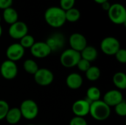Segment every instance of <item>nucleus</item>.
<instances>
[{
  "label": "nucleus",
  "mask_w": 126,
  "mask_h": 125,
  "mask_svg": "<svg viewBox=\"0 0 126 125\" xmlns=\"http://www.w3.org/2000/svg\"><path fill=\"white\" fill-rule=\"evenodd\" d=\"M44 19L47 24L53 28L61 27L66 23L65 11L60 7H50L44 13Z\"/></svg>",
  "instance_id": "1"
},
{
  "label": "nucleus",
  "mask_w": 126,
  "mask_h": 125,
  "mask_svg": "<svg viewBox=\"0 0 126 125\" xmlns=\"http://www.w3.org/2000/svg\"><path fill=\"white\" fill-rule=\"evenodd\" d=\"M89 114L96 121L102 122L108 119L111 115V108L100 99L90 104Z\"/></svg>",
  "instance_id": "2"
},
{
  "label": "nucleus",
  "mask_w": 126,
  "mask_h": 125,
  "mask_svg": "<svg viewBox=\"0 0 126 125\" xmlns=\"http://www.w3.org/2000/svg\"><path fill=\"white\" fill-rule=\"evenodd\" d=\"M18 108L21 111L22 118H24L27 120H33L38 115V105L32 99H24L22 101Z\"/></svg>",
  "instance_id": "3"
},
{
  "label": "nucleus",
  "mask_w": 126,
  "mask_h": 125,
  "mask_svg": "<svg viewBox=\"0 0 126 125\" xmlns=\"http://www.w3.org/2000/svg\"><path fill=\"white\" fill-rule=\"evenodd\" d=\"M108 15L110 21L115 24H125L126 22V10L120 3H114L111 5L108 10Z\"/></svg>",
  "instance_id": "4"
},
{
  "label": "nucleus",
  "mask_w": 126,
  "mask_h": 125,
  "mask_svg": "<svg viewBox=\"0 0 126 125\" xmlns=\"http://www.w3.org/2000/svg\"><path fill=\"white\" fill-rule=\"evenodd\" d=\"M80 59V53L70 48L65 49L60 56L61 65L67 69L75 67Z\"/></svg>",
  "instance_id": "5"
},
{
  "label": "nucleus",
  "mask_w": 126,
  "mask_h": 125,
  "mask_svg": "<svg viewBox=\"0 0 126 125\" xmlns=\"http://www.w3.org/2000/svg\"><path fill=\"white\" fill-rule=\"evenodd\" d=\"M120 48V43L118 39L112 36L106 37L100 43L101 51L109 56H114Z\"/></svg>",
  "instance_id": "6"
},
{
  "label": "nucleus",
  "mask_w": 126,
  "mask_h": 125,
  "mask_svg": "<svg viewBox=\"0 0 126 125\" xmlns=\"http://www.w3.org/2000/svg\"><path fill=\"white\" fill-rule=\"evenodd\" d=\"M33 76L35 83L41 86H48L54 81L52 71L47 68H39Z\"/></svg>",
  "instance_id": "7"
},
{
  "label": "nucleus",
  "mask_w": 126,
  "mask_h": 125,
  "mask_svg": "<svg viewBox=\"0 0 126 125\" xmlns=\"http://www.w3.org/2000/svg\"><path fill=\"white\" fill-rule=\"evenodd\" d=\"M0 74L1 77L7 80H13L18 74V66L16 63L6 60L0 66Z\"/></svg>",
  "instance_id": "8"
},
{
  "label": "nucleus",
  "mask_w": 126,
  "mask_h": 125,
  "mask_svg": "<svg viewBox=\"0 0 126 125\" xmlns=\"http://www.w3.org/2000/svg\"><path fill=\"white\" fill-rule=\"evenodd\" d=\"M8 33L12 38L20 40L24 35L28 34V27L24 21H18L10 25Z\"/></svg>",
  "instance_id": "9"
},
{
  "label": "nucleus",
  "mask_w": 126,
  "mask_h": 125,
  "mask_svg": "<svg viewBox=\"0 0 126 125\" xmlns=\"http://www.w3.org/2000/svg\"><path fill=\"white\" fill-rule=\"evenodd\" d=\"M30 49L32 55L34 57L38 59L45 58L52 53V51L49 46L47 44L46 42L44 41L35 42V43Z\"/></svg>",
  "instance_id": "10"
},
{
  "label": "nucleus",
  "mask_w": 126,
  "mask_h": 125,
  "mask_svg": "<svg viewBox=\"0 0 126 125\" xmlns=\"http://www.w3.org/2000/svg\"><path fill=\"white\" fill-rule=\"evenodd\" d=\"M25 49L21 46L19 43H14L10 44L6 49V57L7 60L17 62L20 60L24 55Z\"/></svg>",
  "instance_id": "11"
},
{
  "label": "nucleus",
  "mask_w": 126,
  "mask_h": 125,
  "mask_svg": "<svg viewBox=\"0 0 126 125\" xmlns=\"http://www.w3.org/2000/svg\"><path fill=\"white\" fill-rule=\"evenodd\" d=\"M90 102L86 99L76 100L72 106V111L75 116L84 118L89 114Z\"/></svg>",
  "instance_id": "12"
},
{
  "label": "nucleus",
  "mask_w": 126,
  "mask_h": 125,
  "mask_svg": "<svg viewBox=\"0 0 126 125\" xmlns=\"http://www.w3.org/2000/svg\"><path fill=\"white\" fill-rule=\"evenodd\" d=\"M69 43L70 49L80 52L87 46V40L83 35L75 32L69 36Z\"/></svg>",
  "instance_id": "13"
},
{
  "label": "nucleus",
  "mask_w": 126,
  "mask_h": 125,
  "mask_svg": "<svg viewBox=\"0 0 126 125\" xmlns=\"http://www.w3.org/2000/svg\"><path fill=\"white\" fill-rule=\"evenodd\" d=\"M65 37L61 33H54L51 35L45 41L52 52H58L63 48L65 45Z\"/></svg>",
  "instance_id": "14"
},
{
  "label": "nucleus",
  "mask_w": 126,
  "mask_h": 125,
  "mask_svg": "<svg viewBox=\"0 0 126 125\" xmlns=\"http://www.w3.org/2000/svg\"><path fill=\"white\" fill-rule=\"evenodd\" d=\"M123 100L124 99L122 92L117 89H112L107 91L104 94L103 99V101L110 108L114 107Z\"/></svg>",
  "instance_id": "15"
},
{
  "label": "nucleus",
  "mask_w": 126,
  "mask_h": 125,
  "mask_svg": "<svg viewBox=\"0 0 126 125\" xmlns=\"http://www.w3.org/2000/svg\"><path fill=\"white\" fill-rule=\"evenodd\" d=\"M83 83L82 76L76 72L69 74L66 78V84L68 88L72 90H77L80 88Z\"/></svg>",
  "instance_id": "16"
},
{
  "label": "nucleus",
  "mask_w": 126,
  "mask_h": 125,
  "mask_svg": "<svg viewBox=\"0 0 126 125\" xmlns=\"http://www.w3.org/2000/svg\"><path fill=\"white\" fill-rule=\"evenodd\" d=\"M21 113L18 108H10L6 116L5 120L6 122L11 125H15L18 124L21 119Z\"/></svg>",
  "instance_id": "17"
},
{
  "label": "nucleus",
  "mask_w": 126,
  "mask_h": 125,
  "mask_svg": "<svg viewBox=\"0 0 126 125\" xmlns=\"http://www.w3.org/2000/svg\"><path fill=\"white\" fill-rule=\"evenodd\" d=\"M80 53L81 58L86 60L90 63L94 61L98 56V52L97 49L92 46H88V45Z\"/></svg>",
  "instance_id": "18"
},
{
  "label": "nucleus",
  "mask_w": 126,
  "mask_h": 125,
  "mask_svg": "<svg viewBox=\"0 0 126 125\" xmlns=\"http://www.w3.org/2000/svg\"><path fill=\"white\" fill-rule=\"evenodd\" d=\"M2 16H3V19L5 21V23L8 24L10 25H11L18 21V14L17 11L12 7H10L4 10Z\"/></svg>",
  "instance_id": "19"
},
{
  "label": "nucleus",
  "mask_w": 126,
  "mask_h": 125,
  "mask_svg": "<svg viewBox=\"0 0 126 125\" xmlns=\"http://www.w3.org/2000/svg\"><path fill=\"white\" fill-rule=\"evenodd\" d=\"M112 82L117 90H125L126 88V74L123 71L116 72L113 75Z\"/></svg>",
  "instance_id": "20"
},
{
  "label": "nucleus",
  "mask_w": 126,
  "mask_h": 125,
  "mask_svg": "<svg viewBox=\"0 0 126 125\" xmlns=\"http://www.w3.org/2000/svg\"><path fill=\"white\" fill-rule=\"evenodd\" d=\"M100 90L96 86H91L86 91V99L91 103L100 99Z\"/></svg>",
  "instance_id": "21"
},
{
  "label": "nucleus",
  "mask_w": 126,
  "mask_h": 125,
  "mask_svg": "<svg viewBox=\"0 0 126 125\" xmlns=\"http://www.w3.org/2000/svg\"><path fill=\"white\" fill-rule=\"evenodd\" d=\"M86 77L88 80L94 82L99 80L101 75V71L100 69L97 66H91L90 68L85 72Z\"/></svg>",
  "instance_id": "22"
},
{
  "label": "nucleus",
  "mask_w": 126,
  "mask_h": 125,
  "mask_svg": "<svg viewBox=\"0 0 126 125\" xmlns=\"http://www.w3.org/2000/svg\"><path fill=\"white\" fill-rule=\"evenodd\" d=\"M23 69L27 73L34 75L35 73L38 70L39 67L38 63L34 60L27 59L23 63Z\"/></svg>",
  "instance_id": "23"
},
{
  "label": "nucleus",
  "mask_w": 126,
  "mask_h": 125,
  "mask_svg": "<svg viewBox=\"0 0 126 125\" xmlns=\"http://www.w3.org/2000/svg\"><path fill=\"white\" fill-rule=\"evenodd\" d=\"M66 21L70 23H74L78 21L80 18V12L77 8L72 7L66 11H65Z\"/></svg>",
  "instance_id": "24"
},
{
  "label": "nucleus",
  "mask_w": 126,
  "mask_h": 125,
  "mask_svg": "<svg viewBox=\"0 0 126 125\" xmlns=\"http://www.w3.org/2000/svg\"><path fill=\"white\" fill-rule=\"evenodd\" d=\"M35 39L33 38V36H32L31 35H24L23 38H21L20 39V42L19 43L21 44V46L24 49H30L32 45L35 43Z\"/></svg>",
  "instance_id": "25"
},
{
  "label": "nucleus",
  "mask_w": 126,
  "mask_h": 125,
  "mask_svg": "<svg viewBox=\"0 0 126 125\" xmlns=\"http://www.w3.org/2000/svg\"><path fill=\"white\" fill-rule=\"evenodd\" d=\"M10 108V105L7 101L0 99V121L5 119V116Z\"/></svg>",
  "instance_id": "26"
},
{
  "label": "nucleus",
  "mask_w": 126,
  "mask_h": 125,
  "mask_svg": "<svg viewBox=\"0 0 126 125\" xmlns=\"http://www.w3.org/2000/svg\"><path fill=\"white\" fill-rule=\"evenodd\" d=\"M114 110L116 113L121 117H124L126 116V102L125 100L122 101L119 104L114 106Z\"/></svg>",
  "instance_id": "27"
},
{
  "label": "nucleus",
  "mask_w": 126,
  "mask_h": 125,
  "mask_svg": "<svg viewBox=\"0 0 126 125\" xmlns=\"http://www.w3.org/2000/svg\"><path fill=\"white\" fill-rule=\"evenodd\" d=\"M91 66V63L89 62L86 60H84L83 58H81L79 62L78 63L76 67L78 69V70H80L82 72H86Z\"/></svg>",
  "instance_id": "28"
},
{
  "label": "nucleus",
  "mask_w": 126,
  "mask_h": 125,
  "mask_svg": "<svg viewBox=\"0 0 126 125\" xmlns=\"http://www.w3.org/2000/svg\"><path fill=\"white\" fill-rule=\"evenodd\" d=\"M75 4V0H60V7L66 11L72 7Z\"/></svg>",
  "instance_id": "29"
},
{
  "label": "nucleus",
  "mask_w": 126,
  "mask_h": 125,
  "mask_svg": "<svg viewBox=\"0 0 126 125\" xmlns=\"http://www.w3.org/2000/svg\"><path fill=\"white\" fill-rule=\"evenodd\" d=\"M117 60L120 63H126V50L125 49L120 48L114 55Z\"/></svg>",
  "instance_id": "30"
},
{
  "label": "nucleus",
  "mask_w": 126,
  "mask_h": 125,
  "mask_svg": "<svg viewBox=\"0 0 126 125\" xmlns=\"http://www.w3.org/2000/svg\"><path fill=\"white\" fill-rule=\"evenodd\" d=\"M69 125H88L86 120L83 117L74 116L69 122Z\"/></svg>",
  "instance_id": "31"
},
{
  "label": "nucleus",
  "mask_w": 126,
  "mask_h": 125,
  "mask_svg": "<svg viewBox=\"0 0 126 125\" xmlns=\"http://www.w3.org/2000/svg\"><path fill=\"white\" fill-rule=\"evenodd\" d=\"M13 0H0V9L4 10L12 6Z\"/></svg>",
  "instance_id": "32"
},
{
  "label": "nucleus",
  "mask_w": 126,
  "mask_h": 125,
  "mask_svg": "<svg viewBox=\"0 0 126 125\" xmlns=\"http://www.w3.org/2000/svg\"><path fill=\"white\" fill-rule=\"evenodd\" d=\"M111 5V4L109 3V1H106V2H104V3H103V4H101L102 8H103L104 10L107 11V12H108V10H109V8H110Z\"/></svg>",
  "instance_id": "33"
},
{
  "label": "nucleus",
  "mask_w": 126,
  "mask_h": 125,
  "mask_svg": "<svg viewBox=\"0 0 126 125\" xmlns=\"http://www.w3.org/2000/svg\"><path fill=\"white\" fill-rule=\"evenodd\" d=\"M96 3L97 4H102L103 3L106 2V1H108L109 0H94Z\"/></svg>",
  "instance_id": "34"
},
{
  "label": "nucleus",
  "mask_w": 126,
  "mask_h": 125,
  "mask_svg": "<svg viewBox=\"0 0 126 125\" xmlns=\"http://www.w3.org/2000/svg\"><path fill=\"white\" fill-rule=\"evenodd\" d=\"M2 32H3L2 27H1V24H0V38H1V35H2Z\"/></svg>",
  "instance_id": "35"
},
{
  "label": "nucleus",
  "mask_w": 126,
  "mask_h": 125,
  "mask_svg": "<svg viewBox=\"0 0 126 125\" xmlns=\"http://www.w3.org/2000/svg\"><path fill=\"white\" fill-rule=\"evenodd\" d=\"M34 125V124H29V125Z\"/></svg>",
  "instance_id": "36"
}]
</instances>
